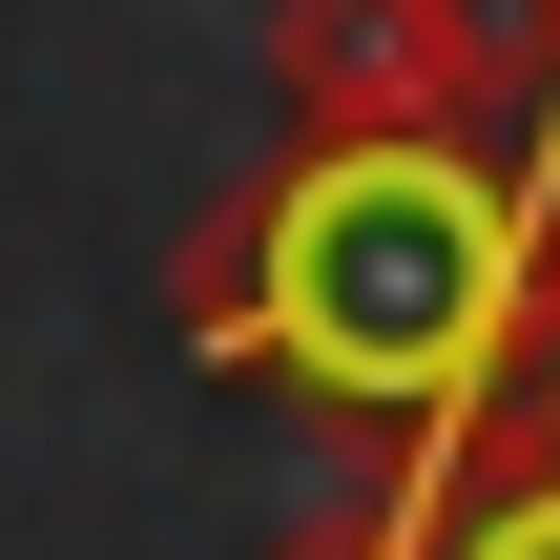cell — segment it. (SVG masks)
Here are the masks:
<instances>
[{
  "instance_id": "cell-3",
  "label": "cell",
  "mask_w": 560,
  "mask_h": 560,
  "mask_svg": "<svg viewBox=\"0 0 560 560\" xmlns=\"http://www.w3.org/2000/svg\"><path fill=\"white\" fill-rule=\"evenodd\" d=\"M478 457H560V291H540V353H520V395H499Z\"/></svg>"
},
{
  "instance_id": "cell-2",
  "label": "cell",
  "mask_w": 560,
  "mask_h": 560,
  "mask_svg": "<svg viewBox=\"0 0 560 560\" xmlns=\"http://www.w3.org/2000/svg\"><path fill=\"white\" fill-rule=\"evenodd\" d=\"M436 560H560V457H478L457 520H436Z\"/></svg>"
},
{
  "instance_id": "cell-1",
  "label": "cell",
  "mask_w": 560,
  "mask_h": 560,
  "mask_svg": "<svg viewBox=\"0 0 560 560\" xmlns=\"http://www.w3.org/2000/svg\"><path fill=\"white\" fill-rule=\"evenodd\" d=\"M560 291V125L540 145H478V125H332V145H270V187H229L187 229V353L208 374H270L291 416L353 436V520L436 560L520 353H540Z\"/></svg>"
},
{
  "instance_id": "cell-4",
  "label": "cell",
  "mask_w": 560,
  "mask_h": 560,
  "mask_svg": "<svg viewBox=\"0 0 560 560\" xmlns=\"http://www.w3.org/2000/svg\"><path fill=\"white\" fill-rule=\"evenodd\" d=\"M291 560H416V540H374V520H332V540H291Z\"/></svg>"
}]
</instances>
